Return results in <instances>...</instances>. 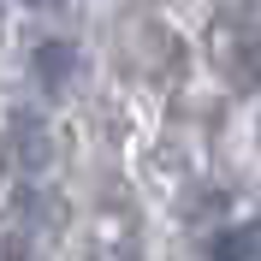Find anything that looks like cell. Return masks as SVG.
<instances>
[{
    "instance_id": "obj_3",
    "label": "cell",
    "mask_w": 261,
    "mask_h": 261,
    "mask_svg": "<svg viewBox=\"0 0 261 261\" xmlns=\"http://www.w3.org/2000/svg\"><path fill=\"white\" fill-rule=\"evenodd\" d=\"M214 261H255V255H249V226L220 231V238H214Z\"/></svg>"
},
{
    "instance_id": "obj_6",
    "label": "cell",
    "mask_w": 261,
    "mask_h": 261,
    "mask_svg": "<svg viewBox=\"0 0 261 261\" xmlns=\"http://www.w3.org/2000/svg\"><path fill=\"white\" fill-rule=\"evenodd\" d=\"M30 6H60V0H30Z\"/></svg>"
},
{
    "instance_id": "obj_5",
    "label": "cell",
    "mask_w": 261,
    "mask_h": 261,
    "mask_svg": "<svg viewBox=\"0 0 261 261\" xmlns=\"http://www.w3.org/2000/svg\"><path fill=\"white\" fill-rule=\"evenodd\" d=\"M6 261H24V244H18V238L6 244Z\"/></svg>"
},
{
    "instance_id": "obj_2",
    "label": "cell",
    "mask_w": 261,
    "mask_h": 261,
    "mask_svg": "<svg viewBox=\"0 0 261 261\" xmlns=\"http://www.w3.org/2000/svg\"><path fill=\"white\" fill-rule=\"evenodd\" d=\"M30 71H36V83H42L48 95H60V89H71V77H77V48H71V42H42L36 60H30Z\"/></svg>"
},
{
    "instance_id": "obj_4",
    "label": "cell",
    "mask_w": 261,
    "mask_h": 261,
    "mask_svg": "<svg viewBox=\"0 0 261 261\" xmlns=\"http://www.w3.org/2000/svg\"><path fill=\"white\" fill-rule=\"evenodd\" d=\"M249 255L261 261V220H249Z\"/></svg>"
},
{
    "instance_id": "obj_1",
    "label": "cell",
    "mask_w": 261,
    "mask_h": 261,
    "mask_svg": "<svg viewBox=\"0 0 261 261\" xmlns=\"http://www.w3.org/2000/svg\"><path fill=\"white\" fill-rule=\"evenodd\" d=\"M6 130H12V166L18 172H42V166L54 161V143H48V125H42V113H30V107H18L12 119H6Z\"/></svg>"
}]
</instances>
